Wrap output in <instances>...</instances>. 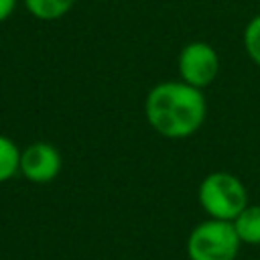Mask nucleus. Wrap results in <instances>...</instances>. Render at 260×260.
I'll return each instance as SVG.
<instances>
[{
  "label": "nucleus",
  "mask_w": 260,
  "mask_h": 260,
  "mask_svg": "<svg viewBox=\"0 0 260 260\" xmlns=\"http://www.w3.org/2000/svg\"><path fill=\"white\" fill-rule=\"evenodd\" d=\"M144 114L154 132L165 138H187L195 134L207 114L203 91L185 81L156 83L144 102Z\"/></svg>",
  "instance_id": "1"
},
{
  "label": "nucleus",
  "mask_w": 260,
  "mask_h": 260,
  "mask_svg": "<svg viewBox=\"0 0 260 260\" xmlns=\"http://www.w3.org/2000/svg\"><path fill=\"white\" fill-rule=\"evenodd\" d=\"M197 199L209 217L234 221V217L248 205V191L236 175L215 171L201 181Z\"/></svg>",
  "instance_id": "2"
},
{
  "label": "nucleus",
  "mask_w": 260,
  "mask_h": 260,
  "mask_svg": "<svg viewBox=\"0 0 260 260\" xmlns=\"http://www.w3.org/2000/svg\"><path fill=\"white\" fill-rule=\"evenodd\" d=\"M240 244L232 221L211 217L195 225L189 234L187 256L189 260H236Z\"/></svg>",
  "instance_id": "3"
},
{
  "label": "nucleus",
  "mask_w": 260,
  "mask_h": 260,
  "mask_svg": "<svg viewBox=\"0 0 260 260\" xmlns=\"http://www.w3.org/2000/svg\"><path fill=\"white\" fill-rule=\"evenodd\" d=\"M177 69L181 81L197 89H203L219 73V55L209 43L193 41L181 49Z\"/></svg>",
  "instance_id": "4"
},
{
  "label": "nucleus",
  "mask_w": 260,
  "mask_h": 260,
  "mask_svg": "<svg viewBox=\"0 0 260 260\" xmlns=\"http://www.w3.org/2000/svg\"><path fill=\"white\" fill-rule=\"evenodd\" d=\"M61 171V154L49 142H32L20 150V169L30 183H49Z\"/></svg>",
  "instance_id": "5"
},
{
  "label": "nucleus",
  "mask_w": 260,
  "mask_h": 260,
  "mask_svg": "<svg viewBox=\"0 0 260 260\" xmlns=\"http://www.w3.org/2000/svg\"><path fill=\"white\" fill-rule=\"evenodd\" d=\"M234 230L242 244H260V205L248 203L236 217H234Z\"/></svg>",
  "instance_id": "6"
},
{
  "label": "nucleus",
  "mask_w": 260,
  "mask_h": 260,
  "mask_svg": "<svg viewBox=\"0 0 260 260\" xmlns=\"http://www.w3.org/2000/svg\"><path fill=\"white\" fill-rule=\"evenodd\" d=\"M75 0H24L26 10L39 20H57L73 8Z\"/></svg>",
  "instance_id": "7"
},
{
  "label": "nucleus",
  "mask_w": 260,
  "mask_h": 260,
  "mask_svg": "<svg viewBox=\"0 0 260 260\" xmlns=\"http://www.w3.org/2000/svg\"><path fill=\"white\" fill-rule=\"evenodd\" d=\"M20 169V148L16 142L0 134V183L12 179Z\"/></svg>",
  "instance_id": "8"
},
{
  "label": "nucleus",
  "mask_w": 260,
  "mask_h": 260,
  "mask_svg": "<svg viewBox=\"0 0 260 260\" xmlns=\"http://www.w3.org/2000/svg\"><path fill=\"white\" fill-rule=\"evenodd\" d=\"M244 49L248 57L260 65V14L250 18V22L244 28Z\"/></svg>",
  "instance_id": "9"
},
{
  "label": "nucleus",
  "mask_w": 260,
  "mask_h": 260,
  "mask_svg": "<svg viewBox=\"0 0 260 260\" xmlns=\"http://www.w3.org/2000/svg\"><path fill=\"white\" fill-rule=\"evenodd\" d=\"M16 2L18 0H0V24L12 16V12L16 8Z\"/></svg>",
  "instance_id": "10"
}]
</instances>
